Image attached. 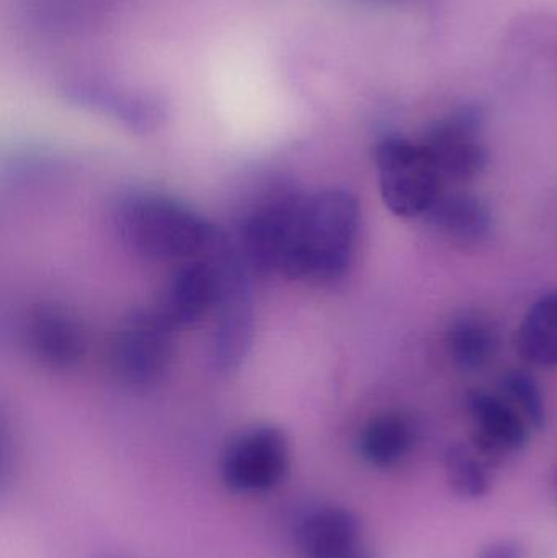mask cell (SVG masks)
Here are the masks:
<instances>
[{
    "label": "cell",
    "instance_id": "obj_7",
    "mask_svg": "<svg viewBox=\"0 0 557 558\" xmlns=\"http://www.w3.org/2000/svg\"><path fill=\"white\" fill-rule=\"evenodd\" d=\"M301 193L298 190L271 193L242 219L235 247L252 274L270 277L280 271Z\"/></svg>",
    "mask_w": 557,
    "mask_h": 558
},
{
    "label": "cell",
    "instance_id": "obj_15",
    "mask_svg": "<svg viewBox=\"0 0 557 558\" xmlns=\"http://www.w3.org/2000/svg\"><path fill=\"white\" fill-rule=\"evenodd\" d=\"M447 350L458 369H484L499 350L497 325L481 312H463L448 325Z\"/></svg>",
    "mask_w": 557,
    "mask_h": 558
},
{
    "label": "cell",
    "instance_id": "obj_4",
    "mask_svg": "<svg viewBox=\"0 0 557 558\" xmlns=\"http://www.w3.org/2000/svg\"><path fill=\"white\" fill-rule=\"evenodd\" d=\"M175 331L159 308L124 318L110 350L111 373L118 383L131 390H150L162 383L172 367Z\"/></svg>",
    "mask_w": 557,
    "mask_h": 558
},
{
    "label": "cell",
    "instance_id": "obj_18",
    "mask_svg": "<svg viewBox=\"0 0 557 558\" xmlns=\"http://www.w3.org/2000/svg\"><path fill=\"white\" fill-rule=\"evenodd\" d=\"M499 393L525 416L530 426L542 428L545 425V397L532 374L525 371H510L500 380Z\"/></svg>",
    "mask_w": 557,
    "mask_h": 558
},
{
    "label": "cell",
    "instance_id": "obj_19",
    "mask_svg": "<svg viewBox=\"0 0 557 558\" xmlns=\"http://www.w3.org/2000/svg\"><path fill=\"white\" fill-rule=\"evenodd\" d=\"M480 558H525L522 547L513 541H499L487 546Z\"/></svg>",
    "mask_w": 557,
    "mask_h": 558
},
{
    "label": "cell",
    "instance_id": "obj_8",
    "mask_svg": "<svg viewBox=\"0 0 557 558\" xmlns=\"http://www.w3.org/2000/svg\"><path fill=\"white\" fill-rule=\"evenodd\" d=\"M421 143L447 183L470 182L481 175L489 162L483 141V114L476 108H461L441 118L428 128Z\"/></svg>",
    "mask_w": 557,
    "mask_h": 558
},
{
    "label": "cell",
    "instance_id": "obj_16",
    "mask_svg": "<svg viewBox=\"0 0 557 558\" xmlns=\"http://www.w3.org/2000/svg\"><path fill=\"white\" fill-rule=\"evenodd\" d=\"M520 354L533 366H557V291L533 302L517 337Z\"/></svg>",
    "mask_w": 557,
    "mask_h": 558
},
{
    "label": "cell",
    "instance_id": "obj_12",
    "mask_svg": "<svg viewBox=\"0 0 557 558\" xmlns=\"http://www.w3.org/2000/svg\"><path fill=\"white\" fill-rule=\"evenodd\" d=\"M303 558H376L362 536L359 520L346 508L307 511L294 530Z\"/></svg>",
    "mask_w": 557,
    "mask_h": 558
},
{
    "label": "cell",
    "instance_id": "obj_3",
    "mask_svg": "<svg viewBox=\"0 0 557 558\" xmlns=\"http://www.w3.org/2000/svg\"><path fill=\"white\" fill-rule=\"evenodd\" d=\"M375 163L383 202L399 218H424L445 192L447 182L421 141L383 137Z\"/></svg>",
    "mask_w": 557,
    "mask_h": 558
},
{
    "label": "cell",
    "instance_id": "obj_13",
    "mask_svg": "<svg viewBox=\"0 0 557 558\" xmlns=\"http://www.w3.org/2000/svg\"><path fill=\"white\" fill-rule=\"evenodd\" d=\"M424 218L438 234L461 244L484 241L494 228L491 206L481 196L458 190H445Z\"/></svg>",
    "mask_w": 557,
    "mask_h": 558
},
{
    "label": "cell",
    "instance_id": "obj_10",
    "mask_svg": "<svg viewBox=\"0 0 557 558\" xmlns=\"http://www.w3.org/2000/svg\"><path fill=\"white\" fill-rule=\"evenodd\" d=\"M221 289V265L213 251L211 258L185 260L173 271L157 308L177 328L189 327L215 311Z\"/></svg>",
    "mask_w": 557,
    "mask_h": 558
},
{
    "label": "cell",
    "instance_id": "obj_17",
    "mask_svg": "<svg viewBox=\"0 0 557 558\" xmlns=\"http://www.w3.org/2000/svg\"><path fill=\"white\" fill-rule=\"evenodd\" d=\"M448 481L463 498H480L489 490L487 461L477 451L455 446L445 458Z\"/></svg>",
    "mask_w": 557,
    "mask_h": 558
},
{
    "label": "cell",
    "instance_id": "obj_14",
    "mask_svg": "<svg viewBox=\"0 0 557 558\" xmlns=\"http://www.w3.org/2000/svg\"><path fill=\"white\" fill-rule=\"evenodd\" d=\"M417 438L411 416L383 412L373 416L360 433L359 451L373 468L391 469L408 458Z\"/></svg>",
    "mask_w": 557,
    "mask_h": 558
},
{
    "label": "cell",
    "instance_id": "obj_9",
    "mask_svg": "<svg viewBox=\"0 0 557 558\" xmlns=\"http://www.w3.org/2000/svg\"><path fill=\"white\" fill-rule=\"evenodd\" d=\"M23 343L33 361L48 371L75 369L87 353V335L81 318L56 302H39L26 312Z\"/></svg>",
    "mask_w": 557,
    "mask_h": 558
},
{
    "label": "cell",
    "instance_id": "obj_2",
    "mask_svg": "<svg viewBox=\"0 0 557 558\" xmlns=\"http://www.w3.org/2000/svg\"><path fill=\"white\" fill-rule=\"evenodd\" d=\"M113 218L121 242L153 262L192 260L211 251L221 235L192 206L162 193H128Z\"/></svg>",
    "mask_w": 557,
    "mask_h": 558
},
{
    "label": "cell",
    "instance_id": "obj_1",
    "mask_svg": "<svg viewBox=\"0 0 557 558\" xmlns=\"http://www.w3.org/2000/svg\"><path fill=\"white\" fill-rule=\"evenodd\" d=\"M362 208L349 190L301 193L278 277L334 284L349 275L359 245Z\"/></svg>",
    "mask_w": 557,
    "mask_h": 558
},
{
    "label": "cell",
    "instance_id": "obj_6",
    "mask_svg": "<svg viewBox=\"0 0 557 558\" xmlns=\"http://www.w3.org/2000/svg\"><path fill=\"white\" fill-rule=\"evenodd\" d=\"M290 468V445L277 426H252L239 433L221 458V477L239 494H264L277 487Z\"/></svg>",
    "mask_w": 557,
    "mask_h": 558
},
{
    "label": "cell",
    "instance_id": "obj_20",
    "mask_svg": "<svg viewBox=\"0 0 557 558\" xmlns=\"http://www.w3.org/2000/svg\"><path fill=\"white\" fill-rule=\"evenodd\" d=\"M555 497H556V504H557V471L555 475Z\"/></svg>",
    "mask_w": 557,
    "mask_h": 558
},
{
    "label": "cell",
    "instance_id": "obj_11",
    "mask_svg": "<svg viewBox=\"0 0 557 558\" xmlns=\"http://www.w3.org/2000/svg\"><path fill=\"white\" fill-rule=\"evenodd\" d=\"M473 423L474 449L487 462H497L519 452L529 442L530 423L500 393L473 390L467 397Z\"/></svg>",
    "mask_w": 557,
    "mask_h": 558
},
{
    "label": "cell",
    "instance_id": "obj_5",
    "mask_svg": "<svg viewBox=\"0 0 557 558\" xmlns=\"http://www.w3.org/2000/svg\"><path fill=\"white\" fill-rule=\"evenodd\" d=\"M221 265L222 289L216 312L218 325L215 335V363L219 369L229 373L238 369L247 356L254 337V298L245 262L238 247L219 238L215 248Z\"/></svg>",
    "mask_w": 557,
    "mask_h": 558
}]
</instances>
